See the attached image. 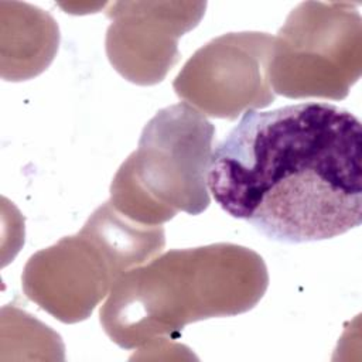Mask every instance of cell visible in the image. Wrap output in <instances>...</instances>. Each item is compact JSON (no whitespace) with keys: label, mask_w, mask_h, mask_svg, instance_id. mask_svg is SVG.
Masks as SVG:
<instances>
[{"label":"cell","mask_w":362,"mask_h":362,"mask_svg":"<svg viewBox=\"0 0 362 362\" xmlns=\"http://www.w3.org/2000/svg\"><path fill=\"white\" fill-rule=\"evenodd\" d=\"M215 129L187 102L164 107L143 129L137 150L110 187V205L123 216L160 226L178 211L198 215L209 205L206 171Z\"/></svg>","instance_id":"3957f363"},{"label":"cell","mask_w":362,"mask_h":362,"mask_svg":"<svg viewBox=\"0 0 362 362\" xmlns=\"http://www.w3.org/2000/svg\"><path fill=\"white\" fill-rule=\"evenodd\" d=\"M269 284L253 250L215 243L177 249L123 273L100 308V324L119 346L132 349L178 337L189 324L253 308Z\"/></svg>","instance_id":"7a4b0ae2"},{"label":"cell","mask_w":362,"mask_h":362,"mask_svg":"<svg viewBox=\"0 0 362 362\" xmlns=\"http://www.w3.org/2000/svg\"><path fill=\"white\" fill-rule=\"evenodd\" d=\"M273 41L266 33H232L212 40L178 74L177 95L212 117L235 119L243 109L270 105Z\"/></svg>","instance_id":"8992f818"},{"label":"cell","mask_w":362,"mask_h":362,"mask_svg":"<svg viewBox=\"0 0 362 362\" xmlns=\"http://www.w3.org/2000/svg\"><path fill=\"white\" fill-rule=\"evenodd\" d=\"M163 246L161 226L137 223L106 202L78 235L30 259L24 290L55 318L76 322L92 313L123 273L148 262Z\"/></svg>","instance_id":"277c9868"},{"label":"cell","mask_w":362,"mask_h":362,"mask_svg":"<svg viewBox=\"0 0 362 362\" xmlns=\"http://www.w3.org/2000/svg\"><path fill=\"white\" fill-rule=\"evenodd\" d=\"M115 4L107 31V55L112 65L129 81L150 85L160 82L177 61V38L195 27L204 13L171 10L173 3Z\"/></svg>","instance_id":"52a82bcc"},{"label":"cell","mask_w":362,"mask_h":362,"mask_svg":"<svg viewBox=\"0 0 362 362\" xmlns=\"http://www.w3.org/2000/svg\"><path fill=\"white\" fill-rule=\"evenodd\" d=\"M361 24L352 3H301L273 41L269 81L274 92L344 99L361 76Z\"/></svg>","instance_id":"5b68a950"},{"label":"cell","mask_w":362,"mask_h":362,"mask_svg":"<svg viewBox=\"0 0 362 362\" xmlns=\"http://www.w3.org/2000/svg\"><path fill=\"white\" fill-rule=\"evenodd\" d=\"M361 147L359 119L337 105L249 109L212 151L206 187L272 240L332 239L362 222Z\"/></svg>","instance_id":"6da1fadb"}]
</instances>
